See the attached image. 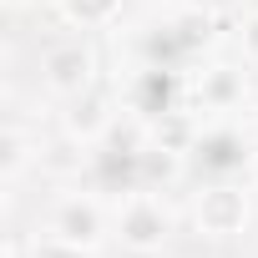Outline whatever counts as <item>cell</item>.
I'll return each instance as SVG.
<instances>
[{
	"instance_id": "11",
	"label": "cell",
	"mask_w": 258,
	"mask_h": 258,
	"mask_svg": "<svg viewBox=\"0 0 258 258\" xmlns=\"http://www.w3.org/2000/svg\"><path fill=\"white\" fill-rule=\"evenodd\" d=\"M208 26H213V21H208L203 11H192V16H182L172 31H177V41H182V46H198V41H208Z\"/></svg>"
},
{
	"instance_id": "13",
	"label": "cell",
	"mask_w": 258,
	"mask_h": 258,
	"mask_svg": "<svg viewBox=\"0 0 258 258\" xmlns=\"http://www.w3.org/2000/svg\"><path fill=\"white\" fill-rule=\"evenodd\" d=\"M31 6H51V11H61V6H66V0H31Z\"/></svg>"
},
{
	"instance_id": "1",
	"label": "cell",
	"mask_w": 258,
	"mask_h": 258,
	"mask_svg": "<svg viewBox=\"0 0 258 258\" xmlns=\"http://www.w3.org/2000/svg\"><path fill=\"white\" fill-rule=\"evenodd\" d=\"M253 218V203L238 182H213L192 198V223L203 238H238Z\"/></svg>"
},
{
	"instance_id": "8",
	"label": "cell",
	"mask_w": 258,
	"mask_h": 258,
	"mask_svg": "<svg viewBox=\"0 0 258 258\" xmlns=\"http://www.w3.org/2000/svg\"><path fill=\"white\" fill-rule=\"evenodd\" d=\"M61 16L76 31H101V26H116L121 21V0H66Z\"/></svg>"
},
{
	"instance_id": "3",
	"label": "cell",
	"mask_w": 258,
	"mask_h": 258,
	"mask_svg": "<svg viewBox=\"0 0 258 258\" xmlns=\"http://www.w3.org/2000/svg\"><path fill=\"white\" fill-rule=\"evenodd\" d=\"M111 121H116V111H111V96H106V91L86 86L81 96H66L61 126H66V137H71V142H81V147L101 142V137L111 132Z\"/></svg>"
},
{
	"instance_id": "4",
	"label": "cell",
	"mask_w": 258,
	"mask_h": 258,
	"mask_svg": "<svg viewBox=\"0 0 258 258\" xmlns=\"http://www.w3.org/2000/svg\"><path fill=\"white\" fill-rule=\"evenodd\" d=\"M91 71H96V56L81 46V41H66V46H51L46 61H41V76L56 96H81L91 86Z\"/></svg>"
},
{
	"instance_id": "5",
	"label": "cell",
	"mask_w": 258,
	"mask_h": 258,
	"mask_svg": "<svg viewBox=\"0 0 258 258\" xmlns=\"http://www.w3.org/2000/svg\"><path fill=\"white\" fill-rule=\"evenodd\" d=\"M51 233L66 238V243H81V248H96L106 238V213L96 198H66L56 213H51Z\"/></svg>"
},
{
	"instance_id": "9",
	"label": "cell",
	"mask_w": 258,
	"mask_h": 258,
	"mask_svg": "<svg viewBox=\"0 0 258 258\" xmlns=\"http://www.w3.org/2000/svg\"><path fill=\"white\" fill-rule=\"evenodd\" d=\"M26 162H31V137L21 132V126H11V132L0 137V177L16 182V177L26 172Z\"/></svg>"
},
{
	"instance_id": "6",
	"label": "cell",
	"mask_w": 258,
	"mask_h": 258,
	"mask_svg": "<svg viewBox=\"0 0 258 258\" xmlns=\"http://www.w3.org/2000/svg\"><path fill=\"white\" fill-rule=\"evenodd\" d=\"M198 101H203L208 111L238 106V101H243V71H233V66H208V71L198 76Z\"/></svg>"
},
{
	"instance_id": "7",
	"label": "cell",
	"mask_w": 258,
	"mask_h": 258,
	"mask_svg": "<svg viewBox=\"0 0 258 258\" xmlns=\"http://www.w3.org/2000/svg\"><path fill=\"white\" fill-rule=\"evenodd\" d=\"M152 147L177 152V157L192 152V147H198V121H192L187 111H177V106H172V111H157V116H152Z\"/></svg>"
},
{
	"instance_id": "2",
	"label": "cell",
	"mask_w": 258,
	"mask_h": 258,
	"mask_svg": "<svg viewBox=\"0 0 258 258\" xmlns=\"http://www.w3.org/2000/svg\"><path fill=\"white\" fill-rule=\"evenodd\" d=\"M167 233H172V218H167V208L152 192H132V198L121 203V213H116L121 248H132V253H162Z\"/></svg>"
},
{
	"instance_id": "10",
	"label": "cell",
	"mask_w": 258,
	"mask_h": 258,
	"mask_svg": "<svg viewBox=\"0 0 258 258\" xmlns=\"http://www.w3.org/2000/svg\"><path fill=\"white\" fill-rule=\"evenodd\" d=\"M31 258H96V248H81V243H66V238H41L31 243Z\"/></svg>"
},
{
	"instance_id": "12",
	"label": "cell",
	"mask_w": 258,
	"mask_h": 258,
	"mask_svg": "<svg viewBox=\"0 0 258 258\" xmlns=\"http://www.w3.org/2000/svg\"><path fill=\"white\" fill-rule=\"evenodd\" d=\"M243 56H248V61H258V16H248V21H243Z\"/></svg>"
},
{
	"instance_id": "14",
	"label": "cell",
	"mask_w": 258,
	"mask_h": 258,
	"mask_svg": "<svg viewBox=\"0 0 258 258\" xmlns=\"http://www.w3.org/2000/svg\"><path fill=\"white\" fill-rule=\"evenodd\" d=\"M253 182H258V152H253Z\"/></svg>"
}]
</instances>
